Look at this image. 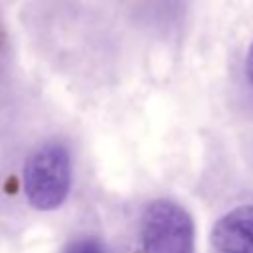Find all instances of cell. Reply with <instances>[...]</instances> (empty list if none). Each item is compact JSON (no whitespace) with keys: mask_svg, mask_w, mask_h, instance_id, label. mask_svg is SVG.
Wrapping results in <instances>:
<instances>
[{"mask_svg":"<svg viewBox=\"0 0 253 253\" xmlns=\"http://www.w3.org/2000/svg\"><path fill=\"white\" fill-rule=\"evenodd\" d=\"M71 154L59 142H47L34 150L24 166V192L28 202L42 211L59 208L71 188Z\"/></svg>","mask_w":253,"mask_h":253,"instance_id":"obj_1","label":"cell"},{"mask_svg":"<svg viewBox=\"0 0 253 253\" xmlns=\"http://www.w3.org/2000/svg\"><path fill=\"white\" fill-rule=\"evenodd\" d=\"M196 227L190 211L170 200L150 202L140 221V253H194Z\"/></svg>","mask_w":253,"mask_h":253,"instance_id":"obj_2","label":"cell"},{"mask_svg":"<svg viewBox=\"0 0 253 253\" xmlns=\"http://www.w3.org/2000/svg\"><path fill=\"white\" fill-rule=\"evenodd\" d=\"M219 253H253V206H237L221 215L211 229Z\"/></svg>","mask_w":253,"mask_h":253,"instance_id":"obj_3","label":"cell"},{"mask_svg":"<svg viewBox=\"0 0 253 253\" xmlns=\"http://www.w3.org/2000/svg\"><path fill=\"white\" fill-rule=\"evenodd\" d=\"M61 253H109L107 247L103 243H99L97 239L85 237V239H77L71 245H67Z\"/></svg>","mask_w":253,"mask_h":253,"instance_id":"obj_4","label":"cell"},{"mask_svg":"<svg viewBox=\"0 0 253 253\" xmlns=\"http://www.w3.org/2000/svg\"><path fill=\"white\" fill-rule=\"evenodd\" d=\"M245 75L253 87V40L249 43V49H247V55H245Z\"/></svg>","mask_w":253,"mask_h":253,"instance_id":"obj_5","label":"cell"}]
</instances>
